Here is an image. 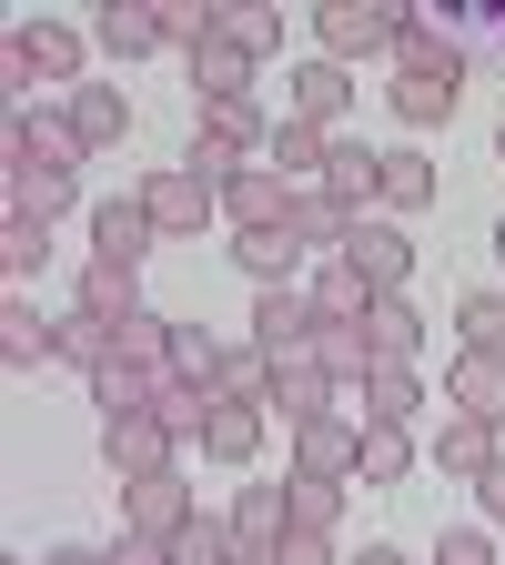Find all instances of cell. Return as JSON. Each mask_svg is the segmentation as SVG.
Segmentation results:
<instances>
[{
    "instance_id": "obj_26",
    "label": "cell",
    "mask_w": 505,
    "mask_h": 565,
    "mask_svg": "<svg viewBox=\"0 0 505 565\" xmlns=\"http://www.w3.org/2000/svg\"><path fill=\"white\" fill-rule=\"evenodd\" d=\"M424 414V374L414 364H375L365 374V424H414Z\"/></svg>"
},
{
    "instance_id": "obj_29",
    "label": "cell",
    "mask_w": 505,
    "mask_h": 565,
    "mask_svg": "<svg viewBox=\"0 0 505 565\" xmlns=\"http://www.w3.org/2000/svg\"><path fill=\"white\" fill-rule=\"evenodd\" d=\"M172 384H192V394L223 404V343H212L202 323H182V333H172Z\"/></svg>"
},
{
    "instance_id": "obj_54",
    "label": "cell",
    "mask_w": 505,
    "mask_h": 565,
    "mask_svg": "<svg viewBox=\"0 0 505 565\" xmlns=\"http://www.w3.org/2000/svg\"><path fill=\"white\" fill-rule=\"evenodd\" d=\"M495 263H505V223H495Z\"/></svg>"
},
{
    "instance_id": "obj_47",
    "label": "cell",
    "mask_w": 505,
    "mask_h": 565,
    "mask_svg": "<svg viewBox=\"0 0 505 565\" xmlns=\"http://www.w3.org/2000/svg\"><path fill=\"white\" fill-rule=\"evenodd\" d=\"M273 565H344V555H334V535H314V525H294V535H283V545H273Z\"/></svg>"
},
{
    "instance_id": "obj_43",
    "label": "cell",
    "mask_w": 505,
    "mask_h": 565,
    "mask_svg": "<svg viewBox=\"0 0 505 565\" xmlns=\"http://www.w3.org/2000/svg\"><path fill=\"white\" fill-rule=\"evenodd\" d=\"M41 253H51V223H21V212H0V263H11V273H41Z\"/></svg>"
},
{
    "instance_id": "obj_34",
    "label": "cell",
    "mask_w": 505,
    "mask_h": 565,
    "mask_svg": "<svg viewBox=\"0 0 505 565\" xmlns=\"http://www.w3.org/2000/svg\"><path fill=\"white\" fill-rule=\"evenodd\" d=\"M354 223H365V212H354L344 192H304V202H294V233H304V243H334V253H344Z\"/></svg>"
},
{
    "instance_id": "obj_27",
    "label": "cell",
    "mask_w": 505,
    "mask_h": 565,
    "mask_svg": "<svg viewBox=\"0 0 505 565\" xmlns=\"http://www.w3.org/2000/svg\"><path fill=\"white\" fill-rule=\"evenodd\" d=\"M304 253H314V243H304L294 223H273V233H243V243H233V263H243L253 282H294V263H304Z\"/></svg>"
},
{
    "instance_id": "obj_53",
    "label": "cell",
    "mask_w": 505,
    "mask_h": 565,
    "mask_svg": "<svg viewBox=\"0 0 505 565\" xmlns=\"http://www.w3.org/2000/svg\"><path fill=\"white\" fill-rule=\"evenodd\" d=\"M495 162H505V121H495Z\"/></svg>"
},
{
    "instance_id": "obj_17",
    "label": "cell",
    "mask_w": 505,
    "mask_h": 565,
    "mask_svg": "<svg viewBox=\"0 0 505 565\" xmlns=\"http://www.w3.org/2000/svg\"><path fill=\"white\" fill-rule=\"evenodd\" d=\"M495 455H505V445H495V424H485V414H455V404H445V424H435V465L475 484Z\"/></svg>"
},
{
    "instance_id": "obj_50",
    "label": "cell",
    "mask_w": 505,
    "mask_h": 565,
    "mask_svg": "<svg viewBox=\"0 0 505 565\" xmlns=\"http://www.w3.org/2000/svg\"><path fill=\"white\" fill-rule=\"evenodd\" d=\"M41 565H112V545H51Z\"/></svg>"
},
{
    "instance_id": "obj_9",
    "label": "cell",
    "mask_w": 505,
    "mask_h": 565,
    "mask_svg": "<svg viewBox=\"0 0 505 565\" xmlns=\"http://www.w3.org/2000/svg\"><path fill=\"white\" fill-rule=\"evenodd\" d=\"M152 243H162V223H152V202H141V192H122V202L92 212V253H102V263H131V273H141V253H152Z\"/></svg>"
},
{
    "instance_id": "obj_11",
    "label": "cell",
    "mask_w": 505,
    "mask_h": 565,
    "mask_svg": "<svg viewBox=\"0 0 505 565\" xmlns=\"http://www.w3.org/2000/svg\"><path fill=\"white\" fill-rule=\"evenodd\" d=\"M141 202H152L162 233H202L212 212H223V192H212L202 172H152V182H141Z\"/></svg>"
},
{
    "instance_id": "obj_33",
    "label": "cell",
    "mask_w": 505,
    "mask_h": 565,
    "mask_svg": "<svg viewBox=\"0 0 505 565\" xmlns=\"http://www.w3.org/2000/svg\"><path fill=\"white\" fill-rule=\"evenodd\" d=\"M202 41H223V0H162V51H202Z\"/></svg>"
},
{
    "instance_id": "obj_1",
    "label": "cell",
    "mask_w": 505,
    "mask_h": 565,
    "mask_svg": "<svg viewBox=\"0 0 505 565\" xmlns=\"http://www.w3.org/2000/svg\"><path fill=\"white\" fill-rule=\"evenodd\" d=\"M41 82L82 92V31L71 21H21L11 41H0V92H11V111H31Z\"/></svg>"
},
{
    "instance_id": "obj_20",
    "label": "cell",
    "mask_w": 505,
    "mask_h": 565,
    "mask_svg": "<svg viewBox=\"0 0 505 565\" xmlns=\"http://www.w3.org/2000/svg\"><path fill=\"white\" fill-rule=\"evenodd\" d=\"M61 111H71V131H82V152H112V141L131 131V102H122L112 82H82V92L61 102Z\"/></svg>"
},
{
    "instance_id": "obj_19",
    "label": "cell",
    "mask_w": 505,
    "mask_h": 565,
    "mask_svg": "<svg viewBox=\"0 0 505 565\" xmlns=\"http://www.w3.org/2000/svg\"><path fill=\"white\" fill-rule=\"evenodd\" d=\"M273 172L294 182V192H324V172H334V141H324L314 121H273Z\"/></svg>"
},
{
    "instance_id": "obj_4",
    "label": "cell",
    "mask_w": 505,
    "mask_h": 565,
    "mask_svg": "<svg viewBox=\"0 0 505 565\" xmlns=\"http://www.w3.org/2000/svg\"><path fill=\"white\" fill-rule=\"evenodd\" d=\"M172 455H182V435L141 404V414H102V465L122 475V484H141V475H172Z\"/></svg>"
},
{
    "instance_id": "obj_3",
    "label": "cell",
    "mask_w": 505,
    "mask_h": 565,
    "mask_svg": "<svg viewBox=\"0 0 505 565\" xmlns=\"http://www.w3.org/2000/svg\"><path fill=\"white\" fill-rule=\"evenodd\" d=\"M394 82H465V41H455V21H435L424 0H404V31H394Z\"/></svg>"
},
{
    "instance_id": "obj_51",
    "label": "cell",
    "mask_w": 505,
    "mask_h": 565,
    "mask_svg": "<svg viewBox=\"0 0 505 565\" xmlns=\"http://www.w3.org/2000/svg\"><path fill=\"white\" fill-rule=\"evenodd\" d=\"M344 565H404V555L394 545H365V555H344Z\"/></svg>"
},
{
    "instance_id": "obj_30",
    "label": "cell",
    "mask_w": 505,
    "mask_h": 565,
    "mask_svg": "<svg viewBox=\"0 0 505 565\" xmlns=\"http://www.w3.org/2000/svg\"><path fill=\"white\" fill-rule=\"evenodd\" d=\"M414 465V435L404 424H365V455H354V484H404Z\"/></svg>"
},
{
    "instance_id": "obj_38",
    "label": "cell",
    "mask_w": 505,
    "mask_h": 565,
    "mask_svg": "<svg viewBox=\"0 0 505 565\" xmlns=\"http://www.w3.org/2000/svg\"><path fill=\"white\" fill-rule=\"evenodd\" d=\"M314 353H324V374H334V384H365V374H375L365 323H324V343H314Z\"/></svg>"
},
{
    "instance_id": "obj_7",
    "label": "cell",
    "mask_w": 505,
    "mask_h": 565,
    "mask_svg": "<svg viewBox=\"0 0 505 565\" xmlns=\"http://www.w3.org/2000/svg\"><path fill=\"white\" fill-rule=\"evenodd\" d=\"M344 102H354V71L344 61H294V82H283V121H314V131H334L344 121Z\"/></svg>"
},
{
    "instance_id": "obj_15",
    "label": "cell",
    "mask_w": 505,
    "mask_h": 565,
    "mask_svg": "<svg viewBox=\"0 0 505 565\" xmlns=\"http://www.w3.org/2000/svg\"><path fill=\"white\" fill-rule=\"evenodd\" d=\"M71 303H82V313H102V323L122 333V323L141 313V273H131V263H102V253H92V263H82V282H71Z\"/></svg>"
},
{
    "instance_id": "obj_2",
    "label": "cell",
    "mask_w": 505,
    "mask_h": 565,
    "mask_svg": "<svg viewBox=\"0 0 505 565\" xmlns=\"http://www.w3.org/2000/svg\"><path fill=\"white\" fill-rule=\"evenodd\" d=\"M394 31H404V0H324V11H314V51L344 61V71L394 51Z\"/></svg>"
},
{
    "instance_id": "obj_28",
    "label": "cell",
    "mask_w": 505,
    "mask_h": 565,
    "mask_svg": "<svg viewBox=\"0 0 505 565\" xmlns=\"http://www.w3.org/2000/svg\"><path fill=\"white\" fill-rule=\"evenodd\" d=\"M202 141H223V152H253V141H273V111L243 92V102H202Z\"/></svg>"
},
{
    "instance_id": "obj_44",
    "label": "cell",
    "mask_w": 505,
    "mask_h": 565,
    "mask_svg": "<svg viewBox=\"0 0 505 565\" xmlns=\"http://www.w3.org/2000/svg\"><path fill=\"white\" fill-rule=\"evenodd\" d=\"M445 111H455V82H394V121L424 131V121H445Z\"/></svg>"
},
{
    "instance_id": "obj_25",
    "label": "cell",
    "mask_w": 505,
    "mask_h": 565,
    "mask_svg": "<svg viewBox=\"0 0 505 565\" xmlns=\"http://www.w3.org/2000/svg\"><path fill=\"white\" fill-rule=\"evenodd\" d=\"M233 535L243 545H283V535H294V494H283V484H243L233 494Z\"/></svg>"
},
{
    "instance_id": "obj_14",
    "label": "cell",
    "mask_w": 505,
    "mask_h": 565,
    "mask_svg": "<svg viewBox=\"0 0 505 565\" xmlns=\"http://www.w3.org/2000/svg\"><path fill=\"white\" fill-rule=\"evenodd\" d=\"M445 404L505 424V353H465V343H455V364H445Z\"/></svg>"
},
{
    "instance_id": "obj_52",
    "label": "cell",
    "mask_w": 505,
    "mask_h": 565,
    "mask_svg": "<svg viewBox=\"0 0 505 565\" xmlns=\"http://www.w3.org/2000/svg\"><path fill=\"white\" fill-rule=\"evenodd\" d=\"M233 565H273V545H233Z\"/></svg>"
},
{
    "instance_id": "obj_36",
    "label": "cell",
    "mask_w": 505,
    "mask_h": 565,
    "mask_svg": "<svg viewBox=\"0 0 505 565\" xmlns=\"http://www.w3.org/2000/svg\"><path fill=\"white\" fill-rule=\"evenodd\" d=\"M233 545H243L233 515H192V525L172 535V565H233Z\"/></svg>"
},
{
    "instance_id": "obj_6",
    "label": "cell",
    "mask_w": 505,
    "mask_h": 565,
    "mask_svg": "<svg viewBox=\"0 0 505 565\" xmlns=\"http://www.w3.org/2000/svg\"><path fill=\"white\" fill-rule=\"evenodd\" d=\"M354 455H365V424H354V414H314V424H294V475L354 484Z\"/></svg>"
},
{
    "instance_id": "obj_41",
    "label": "cell",
    "mask_w": 505,
    "mask_h": 565,
    "mask_svg": "<svg viewBox=\"0 0 505 565\" xmlns=\"http://www.w3.org/2000/svg\"><path fill=\"white\" fill-rule=\"evenodd\" d=\"M41 353H51V323L31 303H11V313H0V364H41Z\"/></svg>"
},
{
    "instance_id": "obj_40",
    "label": "cell",
    "mask_w": 505,
    "mask_h": 565,
    "mask_svg": "<svg viewBox=\"0 0 505 565\" xmlns=\"http://www.w3.org/2000/svg\"><path fill=\"white\" fill-rule=\"evenodd\" d=\"M223 31H233V41L263 61V51L283 41V11H273V0H223Z\"/></svg>"
},
{
    "instance_id": "obj_22",
    "label": "cell",
    "mask_w": 505,
    "mask_h": 565,
    "mask_svg": "<svg viewBox=\"0 0 505 565\" xmlns=\"http://www.w3.org/2000/svg\"><path fill=\"white\" fill-rule=\"evenodd\" d=\"M304 294H314V313H324V323H365V313H375V282L354 273L344 253H324V273L304 282Z\"/></svg>"
},
{
    "instance_id": "obj_13",
    "label": "cell",
    "mask_w": 505,
    "mask_h": 565,
    "mask_svg": "<svg viewBox=\"0 0 505 565\" xmlns=\"http://www.w3.org/2000/svg\"><path fill=\"white\" fill-rule=\"evenodd\" d=\"M344 263L375 282V294H404V273H414V243H404V223H354V243H344Z\"/></svg>"
},
{
    "instance_id": "obj_21",
    "label": "cell",
    "mask_w": 505,
    "mask_h": 565,
    "mask_svg": "<svg viewBox=\"0 0 505 565\" xmlns=\"http://www.w3.org/2000/svg\"><path fill=\"white\" fill-rule=\"evenodd\" d=\"M365 343H375V364H414V353H424V313H414L404 294H375V313H365Z\"/></svg>"
},
{
    "instance_id": "obj_16",
    "label": "cell",
    "mask_w": 505,
    "mask_h": 565,
    "mask_svg": "<svg viewBox=\"0 0 505 565\" xmlns=\"http://www.w3.org/2000/svg\"><path fill=\"white\" fill-rule=\"evenodd\" d=\"M202 505H192V484H182V465L172 475H141L131 484V535H182Z\"/></svg>"
},
{
    "instance_id": "obj_48",
    "label": "cell",
    "mask_w": 505,
    "mask_h": 565,
    "mask_svg": "<svg viewBox=\"0 0 505 565\" xmlns=\"http://www.w3.org/2000/svg\"><path fill=\"white\" fill-rule=\"evenodd\" d=\"M112 565H172V535H122Z\"/></svg>"
},
{
    "instance_id": "obj_10",
    "label": "cell",
    "mask_w": 505,
    "mask_h": 565,
    "mask_svg": "<svg viewBox=\"0 0 505 565\" xmlns=\"http://www.w3.org/2000/svg\"><path fill=\"white\" fill-rule=\"evenodd\" d=\"M92 41L112 61H152L162 51V0H102V11H92Z\"/></svg>"
},
{
    "instance_id": "obj_46",
    "label": "cell",
    "mask_w": 505,
    "mask_h": 565,
    "mask_svg": "<svg viewBox=\"0 0 505 565\" xmlns=\"http://www.w3.org/2000/svg\"><path fill=\"white\" fill-rule=\"evenodd\" d=\"M182 172H202L212 192H223V182L243 172V152H223V141H202V131H192V152H182Z\"/></svg>"
},
{
    "instance_id": "obj_37",
    "label": "cell",
    "mask_w": 505,
    "mask_h": 565,
    "mask_svg": "<svg viewBox=\"0 0 505 565\" xmlns=\"http://www.w3.org/2000/svg\"><path fill=\"white\" fill-rule=\"evenodd\" d=\"M11 212L21 223H61L71 212V172H11Z\"/></svg>"
},
{
    "instance_id": "obj_8",
    "label": "cell",
    "mask_w": 505,
    "mask_h": 565,
    "mask_svg": "<svg viewBox=\"0 0 505 565\" xmlns=\"http://www.w3.org/2000/svg\"><path fill=\"white\" fill-rule=\"evenodd\" d=\"M294 182H283V172H263V162H243L233 182H223V212H233V233H273V223H294Z\"/></svg>"
},
{
    "instance_id": "obj_5",
    "label": "cell",
    "mask_w": 505,
    "mask_h": 565,
    "mask_svg": "<svg viewBox=\"0 0 505 565\" xmlns=\"http://www.w3.org/2000/svg\"><path fill=\"white\" fill-rule=\"evenodd\" d=\"M253 343L273 353V364H294V353L324 343V313H314L304 282H263V294H253Z\"/></svg>"
},
{
    "instance_id": "obj_31",
    "label": "cell",
    "mask_w": 505,
    "mask_h": 565,
    "mask_svg": "<svg viewBox=\"0 0 505 565\" xmlns=\"http://www.w3.org/2000/svg\"><path fill=\"white\" fill-rule=\"evenodd\" d=\"M375 202H385V212H424V202H435V162H424V152H385Z\"/></svg>"
},
{
    "instance_id": "obj_39",
    "label": "cell",
    "mask_w": 505,
    "mask_h": 565,
    "mask_svg": "<svg viewBox=\"0 0 505 565\" xmlns=\"http://www.w3.org/2000/svg\"><path fill=\"white\" fill-rule=\"evenodd\" d=\"M455 333H465V353H505V294H465Z\"/></svg>"
},
{
    "instance_id": "obj_35",
    "label": "cell",
    "mask_w": 505,
    "mask_h": 565,
    "mask_svg": "<svg viewBox=\"0 0 505 565\" xmlns=\"http://www.w3.org/2000/svg\"><path fill=\"white\" fill-rule=\"evenodd\" d=\"M375 182H385V152H365V141H334V172H324V192H344L354 212L375 202Z\"/></svg>"
},
{
    "instance_id": "obj_32",
    "label": "cell",
    "mask_w": 505,
    "mask_h": 565,
    "mask_svg": "<svg viewBox=\"0 0 505 565\" xmlns=\"http://www.w3.org/2000/svg\"><path fill=\"white\" fill-rule=\"evenodd\" d=\"M172 333H182V323H162V313H131V323L112 333V353H122V364H141V374H172Z\"/></svg>"
},
{
    "instance_id": "obj_49",
    "label": "cell",
    "mask_w": 505,
    "mask_h": 565,
    "mask_svg": "<svg viewBox=\"0 0 505 565\" xmlns=\"http://www.w3.org/2000/svg\"><path fill=\"white\" fill-rule=\"evenodd\" d=\"M475 505H485V515H495V525H505V455H495V465H485V475H475Z\"/></svg>"
},
{
    "instance_id": "obj_12",
    "label": "cell",
    "mask_w": 505,
    "mask_h": 565,
    "mask_svg": "<svg viewBox=\"0 0 505 565\" xmlns=\"http://www.w3.org/2000/svg\"><path fill=\"white\" fill-rule=\"evenodd\" d=\"M263 414H283V424H314V414H334V374H324V353H294V364H273Z\"/></svg>"
},
{
    "instance_id": "obj_24",
    "label": "cell",
    "mask_w": 505,
    "mask_h": 565,
    "mask_svg": "<svg viewBox=\"0 0 505 565\" xmlns=\"http://www.w3.org/2000/svg\"><path fill=\"white\" fill-rule=\"evenodd\" d=\"M51 364H71V374H102V364H112V323L71 303V313L51 323Z\"/></svg>"
},
{
    "instance_id": "obj_45",
    "label": "cell",
    "mask_w": 505,
    "mask_h": 565,
    "mask_svg": "<svg viewBox=\"0 0 505 565\" xmlns=\"http://www.w3.org/2000/svg\"><path fill=\"white\" fill-rule=\"evenodd\" d=\"M435 565H505V555H495V535H475V525H445V535H435Z\"/></svg>"
},
{
    "instance_id": "obj_42",
    "label": "cell",
    "mask_w": 505,
    "mask_h": 565,
    "mask_svg": "<svg viewBox=\"0 0 505 565\" xmlns=\"http://www.w3.org/2000/svg\"><path fill=\"white\" fill-rule=\"evenodd\" d=\"M294 494V525H314V535H334V515H344V484H324V475H294L283 484Z\"/></svg>"
},
{
    "instance_id": "obj_23",
    "label": "cell",
    "mask_w": 505,
    "mask_h": 565,
    "mask_svg": "<svg viewBox=\"0 0 505 565\" xmlns=\"http://www.w3.org/2000/svg\"><path fill=\"white\" fill-rule=\"evenodd\" d=\"M202 455H212V465H253V455H263V404H233V394H223V404H212V424H202Z\"/></svg>"
},
{
    "instance_id": "obj_18",
    "label": "cell",
    "mask_w": 505,
    "mask_h": 565,
    "mask_svg": "<svg viewBox=\"0 0 505 565\" xmlns=\"http://www.w3.org/2000/svg\"><path fill=\"white\" fill-rule=\"evenodd\" d=\"M243 92H253V51H243L233 31L202 41V51H192V102H243Z\"/></svg>"
}]
</instances>
